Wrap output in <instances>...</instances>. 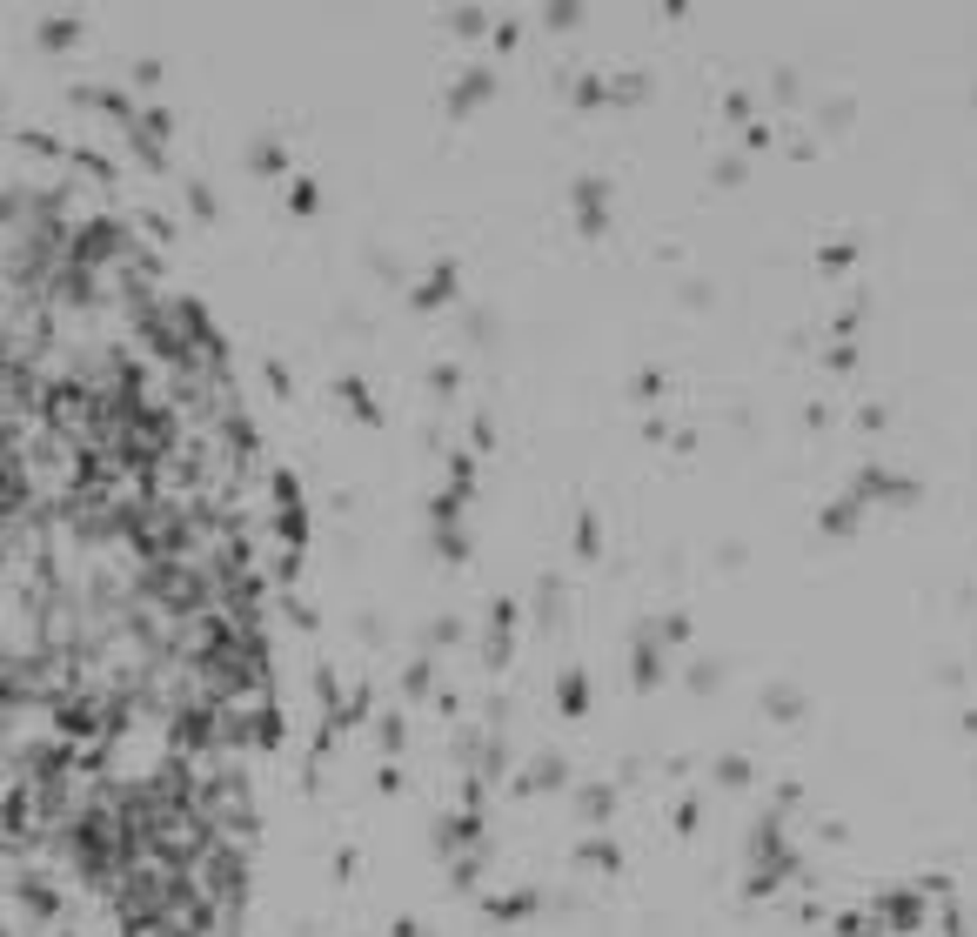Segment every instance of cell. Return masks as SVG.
<instances>
[{
    "mask_svg": "<svg viewBox=\"0 0 977 937\" xmlns=\"http://www.w3.org/2000/svg\"><path fill=\"white\" fill-rule=\"evenodd\" d=\"M570 201H576V228L582 234H609V181H596V175L576 181Z\"/></svg>",
    "mask_w": 977,
    "mask_h": 937,
    "instance_id": "cell-1",
    "label": "cell"
},
{
    "mask_svg": "<svg viewBox=\"0 0 977 937\" xmlns=\"http://www.w3.org/2000/svg\"><path fill=\"white\" fill-rule=\"evenodd\" d=\"M509 623H516V603L503 596V603L489 609V643H483V663H489V670H509V656H516V629H509Z\"/></svg>",
    "mask_w": 977,
    "mask_h": 937,
    "instance_id": "cell-2",
    "label": "cell"
},
{
    "mask_svg": "<svg viewBox=\"0 0 977 937\" xmlns=\"http://www.w3.org/2000/svg\"><path fill=\"white\" fill-rule=\"evenodd\" d=\"M489 94H495V74H489V67H469V74L455 81V94H449V114H475Z\"/></svg>",
    "mask_w": 977,
    "mask_h": 937,
    "instance_id": "cell-3",
    "label": "cell"
},
{
    "mask_svg": "<svg viewBox=\"0 0 977 937\" xmlns=\"http://www.w3.org/2000/svg\"><path fill=\"white\" fill-rule=\"evenodd\" d=\"M663 684V643H656V629H637V690H656Z\"/></svg>",
    "mask_w": 977,
    "mask_h": 937,
    "instance_id": "cell-4",
    "label": "cell"
},
{
    "mask_svg": "<svg viewBox=\"0 0 977 937\" xmlns=\"http://www.w3.org/2000/svg\"><path fill=\"white\" fill-rule=\"evenodd\" d=\"M449 295H455V262H442L436 275H428V282L416 288V309H442Z\"/></svg>",
    "mask_w": 977,
    "mask_h": 937,
    "instance_id": "cell-5",
    "label": "cell"
},
{
    "mask_svg": "<svg viewBox=\"0 0 977 937\" xmlns=\"http://www.w3.org/2000/svg\"><path fill=\"white\" fill-rule=\"evenodd\" d=\"M763 710H770V717H783V723H797V717H803V690L770 684V690H763Z\"/></svg>",
    "mask_w": 977,
    "mask_h": 937,
    "instance_id": "cell-6",
    "label": "cell"
},
{
    "mask_svg": "<svg viewBox=\"0 0 977 937\" xmlns=\"http://www.w3.org/2000/svg\"><path fill=\"white\" fill-rule=\"evenodd\" d=\"M857 516H864V509H857L850 496L844 502H824V536H857Z\"/></svg>",
    "mask_w": 977,
    "mask_h": 937,
    "instance_id": "cell-7",
    "label": "cell"
},
{
    "mask_svg": "<svg viewBox=\"0 0 977 937\" xmlns=\"http://www.w3.org/2000/svg\"><path fill=\"white\" fill-rule=\"evenodd\" d=\"M576 857H582V864H589V871H623V850H616L609 837H589V844H582V850H576Z\"/></svg>",
    "mask_w": 977,
    "mask_h": 937,
    "instance_id": "cell-8",
    "label": "cell"
},
{
    "mask_svg": "<svg viewBox=\"0 0 977 937\" xmlns=\"http://www.w3.org/2000/svg\"><path fill=\"white\" fill-rule=\"evenodd\" d=\"M576 810H582V817H589V824H603V817L616 810V790H609V783H589V790H582V797H576Z\"/></svg>",
    "mask_w": 977,
    "mask_h": 937,
    "instance_id": "cell-9",
    "label": "cell"
},
{
    "mask_svg": "<svg viewBox=\"0 0 977 937\" xmlns=\"http://www.w3.org/2000/svg\"><path fill=\"white\" fill-rule=\"evenodd\" d=\"M643 94H649V74H616L609 88H603V100H623V108H637Z\"/></svg>",
    "mask_w": 977,
    "mask_h": 937,
    "instance_id": "cell-10",
    "label": "cell"
},
{
    "mask_svg": "<svg viewBox=\"0 0 977 937\" xmlns=\"http://www.w3.org/2000/svg\"><path fill=\"white\" fill-rule=\"evenodd\" d=\"M248 167H254V175H282V167H288L282 141H254V148H248Z\"/></svg>",
    "mask_w": 977,
    "mask_h": 937,
    "instance_id": "cell-11",
    "label": "cell"
},
{
    "mask_svg": "<svg viewBox=\"0 0 977 937\" xmlns=\"http://www.w3.org/2000/svg\"><path fill=\"white\" fill-rule=\"evenodd\" d=\"M74 41H81V21H67V14H61V21H41V47H54V54H61V47H74Z\"/></svg>",
    "mask_w": 977,
    "mask_h": 937,
    "instance_id": "cell-12",
    "label": "cell"
},
{
    "mask_svg": "<svg viewBox=\"0 0 977 937\" xmlns=\"http://www.w3.org/2000/svg\"><path fill=\"white\" fill-rule=\"evenodd\" d=\"M562 777H570V763H562V757H542L536 770H529V783H522V790H556Z\"/></svg>",
    "mask_w": 977,
    "mask_h": 937,
    "instance_id": "cell-13",
    "label": "cell"
},
{
    "mask_svg": "<svg viewBox=\"0 0 977 937\" xmlns=\"http://www.w3.org/2000/svg\"><path fill=\"white\" fill-rule=\"evenodd\" d=\"M489 917H536V891H516V897H489Z\"/></svg>",
    "mask_w": 977,
    "mask_h": 937,
    "instance_id": "cell-14",
    "label": "cell"
},
{
    "mask_svg": "<svg viewBox=\"0 0 977 937\" xmlns=\"http://www.w3.org/2000/svg\"><path fill=\"white\" fill-rule=\"evenodd\" d=\"M436 556L442 562H462V556H469V536H462L455 522H442V530H436Z\"/></svg>",
    "mask_w": 977,
    "mask_h": 937,
    "instance_id": "cell-15",
    "label": "cell"
},
{
    "mask_svg": "<svg viewBox=\"0 0 977 937\" xmlns=\"http://www.w3.org/2000/svg\"><path fill=\"white\" fill-rule=\"evenodd\" d=\"M187 215H195V221H215V215H221V201H215V187H208V181L187 187Z\"/></svg>",
    "mask_w": 977,
    "mask_h": 937,
    "instance_id": "cell-16",
    "label": "cell"
},
{
    "mask_svg": "<svg viewBox=\"0 0 977 937\" xmlns=\"http://www.w3.org/2000/svg\"><path fill=\"white\" fill-rule=\"evenodd\" d=\"M341 402H349V408H355V416H362V422H375V396H369L362 382H355V375H341Z\"/></svg>",
    "mask_w": 977,
    "mask_h": 937,
    "instance_id": "cell-17",
    "label": "cell"
},
{
    "mask_svg": "<svg viewBox=\"0 0 977 937\" xmlns=\"http://www.w3.org/2000/svg\"><path fill=\"white\" fill-rule=\"evenodd\" d=\"M402 690H408V696H428V690H436V663H428V656L408 663V670H402Z\"/></svg>",
    "mask_w": 977,
    "mask_h": 937,
    "instance_id": "cell-18",
    "label": "cell"
},
{
    "mask_svg": "<svg viewBox=\"0 0 977 937\" xmlns=\"http://www.w3.org/2000/svg\"><path fill=\"white\" fill-rule=\"evenodd\" d=\"M483 27H489V14H483V7H455V14H449V33H462V41H475Z\"/></svg>",
    "mask_w": 977,
    "mask_h": 937,
    "instance_id": "cell-19",
    "label": "cell"
},
{
    "mask_svg": "<svg viewBox=\"0 0 977 937\" xmlns=\"http://www.w3.org/2000/svg\"><path fill=\"white\" fill-rule=\"evenodd\" d=\"M556 703L570 710V717H582L589 710V690H582V676H562V690H556Z\"/></svg>",
    "mask_w": 977,
    "mask_h": 937,
    "instance_id": "cell-20",
    "label": "cell"
},
{
    "mask_svg": "<svg viewBox=\"0 0 977 937\" xmlns=\"http://www.w3.org/2000/svg\"><path fill=\"white\" fill-rule=\"evenodd\" d=\"M850 262H857V248H850V242H830L824 254H817V268H824V275H844Z\"/></svg>",
    "mask_w": 977,
    "mask_h": 937,
    "instance_id": "cell-21",
    "label": "cell"
},
{
    "mask_svg": "<svg viewBox=\"0 0 977 937\" xmlns=\"http://www.w3.org/2000/svg\"><path fill=\"white\" fill-rule=\"evenodd\" d=\"M542 27H550V33H576L582 27V7H542Z\"/></svg>",
    "mask_w": 977,
    "mask_h": 937,
    "instance_id": "cell-22",
    "label": "cell"
},
{
    "mask_svg": "<svg viewBox=\"0 0 977 937\" xmlns=\"http://www.w3.org/2000/svg\"><path fill=\"white\" fill-rule=\"evenodd\" d=\"M570 100H576V108H603V81H596V74H576V94H570Z\"/></svg>",
    "mask_w": 977,
    "mask_h": 937,
    "instance_id": "cell-23",
    "label": "cell"
},
{
    "mask_svg": "<svg viewBox=\"0 0 977 937\" xmlns=\"http://www.w3.org/2000/svg\"><path fill=\"white\" fill-rule=\"evenodd\" d=\"M288 208H295V215H315V208H321L315 181H295V187H288Z\"/></svg>",
    "mask_w": 977,
    "mask_h": 937,
    "instance_id": "cell-24",
    "label": "cell"
},
{
    "mask_svg": "<svg viewBox=\"0 0 977 937\" xmlns=\"http://www.w3.org/2000/svg\"><path fill=\"white\" fill-rule=\"evenodd\" d=\"M576 550H582V556H603V530H596V516L576 522Z\"/></svg>",
    "mask_w": 977,
    "mask_h": 937,
    "instance_id": "cell-25",
    "label": "cell"
},
{
    "mask_svg": "<svg viewBox=\"0 0 977 937\" xmlns=\"http://www.w3.org/2000/svg\"><path fill=\"white\" fill-rule=\"evenodd\" d=\"M716 783H730V790H743V783H750V763H743V757H723V763H716Z\"/></svg>",
    "mask_w": 977,
    "mask_h": 937,
    "instance_id": "cell-26",
    "label": "cell"
},
{
    "mask_svg": "<svg viewBox=\"0 0 977 937\" xmlns=\"http://www.w3.org/2000/svg\"><path fill=\"white\" fill-rule=\"evenodd\" d=\"M469 342H483V349L495 342V315L489 309H469Z\"/></svg>",
    "mask_w": 977,
    "mask_h": 937,
    "instance_id": "cell-27",
    "label": "cell"
},
{
    "mask_svg": "<svg viewBox=\"0 0 977 937\" xmlns=\"http://www.w3.org/2000/svg\"><path fill=\"white\" fill-rule=\"evenodd\" d=\"M455 636H462V623H455V617H436V623H428V643H436V650H449Z\"/></svg>",
    "mask_w": 977,
    "mask_h": 937,
    "instance_id": "cell-28",
    "label": "cell"
},
{
    "mask_svg": "<svg viewBox=\"0 0 977 937\" xmlns=\"http://www.w3.org/2000/svg\"><path fill=\"white\" fill-rule=\"evenodd\" d=\"M716 684H723V670H716V663H696V670H690V690H696V696H710Z\"/></svg>",
    "mask_w": 977,
    "mask_h": 937,
    "instance_id": "cell-29",
    "label": "cell"
},
{
    "mask_svg": "<svg viewBox=\"0 0 977 937\" xmlns=\"http://www.w3.org/2000/svg\"><path fill=\"white\" fill-rule=\"evenodd\" d=\"M375 737H382V750H388V757H396V750L408 743V737H402V717H382V723H375Z\"/></svg>",
    "mask_w": 977,
    "mask_h": 937,
    "instance_id": "cell-30",
    "label": "cell"
},
{
    "mask_svg": "<svg viewBox=\"0 0 977 937\" xmlns=\"http://www.w3.org/2000/svg\"><path fill=\"white\" fill-rule=\"evenodd\" d=\"M562 617V583L550 576V583H542V623H556Z\"/></svg>",
    "mask_w": 977,
    "mask_h": 937,
    "instance_id": "cell-31",
    "label": "cell"
},
{
    "mask_svg": "<svg viewBox=\"0 0 977 937\" xmlns=\"http://www.w3.org/2000/svg\"><path fill=\"white\" fill-rule=\"evenodd\" d=\"M710 181H716V187H736V181H743V161H716Z\"/></svg>",
    "mask_w": 977,
    "mask_h": 937,
    "instance_id": "cell-32",
    "label": "cell"
},
{
    "mask_svg": "<svg viewBox=\"0 0 977 937\" xmlns=\"http://www.w3.org/2000/svg\"><path fill=\"white\" fill-rule=\"evenodd\" d=\"M455 382H462V375H455V368H449V362H442V368H436V375H428V388H436V396H455Z\"/></svg>",
    "mask_w": 977,
    "mask_h": 937,
    "instance_id": "cell-33",
    "label": "cell"
},
{
    "mask_svg": "<svg viewBox=\"0 0 977 937\" xmlns=\"http://www.w3.org/2000/svg\"><path fill=\"white\" fill-rule=\"evenodd\" d=\"M134 81H141V88H161V61H134Z\"/></svg>",
    "mask_w": 977,
    "mask_h": 937,
    "instance_id": "cell-34",
    "label": "cell"
},
{
    "mask_svg": "<svg viewBox=\"0 0 977 937\" xmlns=\"http://www.w3.org/2000/svg\"><path fill=\"white\" fill-rule=\"evenodd\" d=\"M723 121H750V100L743 94H723Z\"/></svg>",
    "mask_w": 977,
    "mask_h": 937,
    "instance_id": "cell-35",
    "label": "cell"
}]
</instances>
